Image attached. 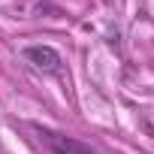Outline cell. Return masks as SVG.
Returning <instances> with one entry per match:
<instances>
[{"label":"cell","instance_id":"cell-1","mask_svg":"<svg viewBox=\"0 0 154 154\" xmlns=\"http://www.w3.org/2000/svg\"><path fill=\"white\" fill-rule=\"evenodd\" d=\"M21 127H24V130L30 133V139H33L42 151H48V154H103L97 145H91V142H85V139H79V136L60 133V130H54V127H45V124L24 121Z\"/></svg>","mask_w":154,"mask_h":154},{"label":"cell","instance_id":"cell-2","mask_svg":"<svg viewBox=\"0 0 154 154\" xmlns=\"http://www.w3.org/2000/svg\"><path fill=\"white\" fill-rule=\"evenodd\" d=\"M21 57H24L33 69H39V72H45V75H57L60 66H63L60 51L51 48V45H42V42H36V45H24V48H21Z\"/></svg>","mask_w":154,"mask_h":154}]
</instances>
